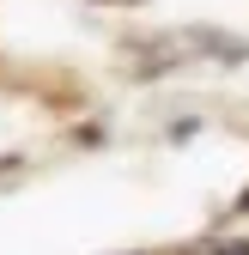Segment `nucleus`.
Masks as SVG:
<instances>
[]
</instances>
